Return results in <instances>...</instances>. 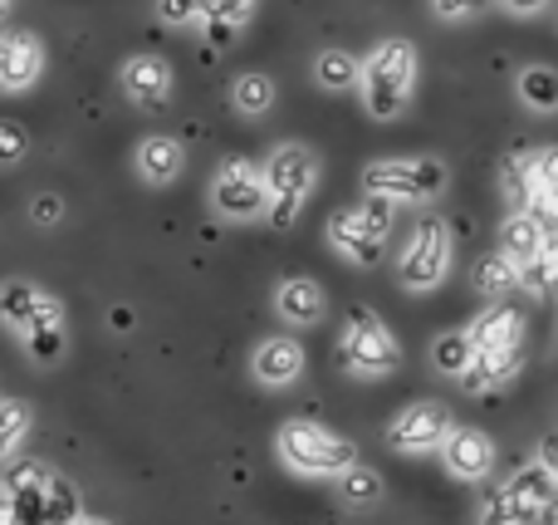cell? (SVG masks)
<instances>
[{
    "instance_id": "6da1fadb",
    "label": "cell",
    "mask_w": 558,
    "mask_h": 525,
    "mask_svg": "<svg viewBox=\"0 0 558 525\" xmlns=\"http://www.w3.org/2000/svg\"><path fill=\"white\" fill-rule=\"evenodd\" d=\"M0 324L25 344L35 363H59L69 349L64 305L35 281H5L0 285Z\"/></svg>"
},
{
    "instance_id": "7a4b0ae2",
    "label": "cell",
    "mask_w": 558,
    "mask_h": 525,
    "mask_svg": "<svg viewBox=\"0 0 558 525\" xmlns=\"http://www.w3.org/2000/svg\"><path fill=\"white\" fill-rule=\"evenodd\" d=\"M0 487H5V525H74L84 516L74 487L39 457L10 462Z\"/></svg>"
},
{
    "instance_id": "3957f363",
    "label": "cell",
    "mask_w": 558,
    "mask_h": 525,
    "mask_svg": "<svg viewBox=\"0 0 558 525\" xmlns=\"http://www.w3.org/2000/svg\"><path fill=\"white\" fill-rule=\"evenodd\" d=\"M357 88L373 123H392L412 104L416 88V49L412 39H377L367 59H357Z\"/></svg>"
},
{
    "instance_id": "277c9868",
    "label": "cell",
    "mask_w": 558,
    "mask_h": 525,
    "mask_svg": "<svg viewBox=\"0 0 558 525\" xmlns=\"http://www.w3.org/2000/svg\"><path fill=\"white\" fill-rule=\"evenodd\" d=\"M558 501V472H554V448L544 442L539 457L520 467L481 511V525H544Z\"/></svg>"
},
{
    "instance_id": "5b68a950",
    "label": "cell",
    "mask_w": 558,
    "mask_h": 525,
    "mask_svg": "<svg viewBox=\"0 0 558 525\" xmlns=\"http://www.w3.org/2000/svg\"><path fill=\"white\" fill-rule=\"evenodd\" d=\"M260 182H265V216H270V226L275 231H289L318 187V157L304 143H279L265 157Z\"/></svg>"
},
{
    "instance_id": "8992f818",
    "label": "cell",
    "mask_w": 558,
    "mask_h": 525,
    "mask_svg": "<svg viewBox=\"0 0 558 525\" xmlns=\"http://www.w3.org/2000/svg\"><path fill=\"white\" fill-rule=\"evenodd\" d=\"M275 452L289 472L299 477H343L348 467L357 462V448L348 438H338L333 428L308 418H289L284 428L275 432Z\"/></svg>"
},
{
    "instance_id": "52a82bcc",
    "label": "cell",
    "mask_w": 558,
    "mask_h": 525,
    "mask_svg": "<svg viewBox=\"0 0 558 525\" xmlns=\"http://www.w3.org/2000/svg\"><path fill=\"white\" fill-rule=\"evenodd\" d=\"M446 182H451V167L441 157H377L363 172V196H383L392 206H426L446 192Z\"/></svg>"
},
{
    "instance_id": "ba28073f",
    "label": "cell",
    "mask_w": 558,
    "mask_h": 525,
    "mask_svg": "<svg viewBox=\"0 0 558 525\" xmlns=\"http://www.w3.org/2000/svg\"><path fill=\"white\" fill-rule=\"evenodd\" d=\"M392 216H397L392 202H383V196H363V202L338 206V212L328 216V241H333V251L343 255V261L373 271V265L383 261V251H387Z\"/></svg>"
},
{
    "instance_id": "9c48e42d",
    "label": "cell",
    "mask_w": 558,
    "mask_h": 525,
    "mask_svg": "<svg viewBox=\"0 0 558 525\" xmlns=\"http://www.w3.org/2000/svg\"><path fill=\"white\" fill-rule=\"evenodd\" d=\"M451 226L441 222V216H422V222L412 226V236H407L402 255H397V285L412 295H426L436 290V285L451 275Z\"/></svg>"
},
{
    "instance_id": "30bf717a",
    "label": "cell",
    "mask_w": 558,
    "mask_h": 525,
    "mask_svg": "<svg viewBox=\"0 0 558 525\" xmlns=\"http://www.w3.org/2000/svg\"><path fill=\"white\" fill-rule=\"evenodd\" d=\"M338 363L353 379H387L402 363V344L392 339V330L373 310H353L343 334H338Z\"/></svg>"
},
{
    "instance_id": "8fae6325",
    "label": "cell",
    "mask_w": 558,
    "mask_h": 525,
    "mask_svg": "<svg viewBox=\"0 0 558 525\" xmlns=\"http://www.w3.org/2000/svg\"><path fill=\"white\" fill-rule=\"evenodd\" d=\"M211 206L226 222H255V216H265L260 167L245 163V157H226L211 177Z\"/></svg>"
},
{
    "instance_id": "7c38bea8",
    "label": "cell",
    "mask_w": 558,
    "mask_h": 525,
    "mask_svg": "<svg viewBox=\"0 0 558 525\" xmlns=\"http://www.w3.org/2000/svg\"><path fill=\"white\" fill-rule=\"evenodd\" d=\"M451 408L446 403H407L392 422H387V442L407 457H422V452H441L446 432H451Z\"/></svg>"
},
{
    "instance_id": "4fadbf2b",
    "label": "cell",
    "mask_w": 558,
    "mask_h": 525,
    "mask_svg": "<svg viewBox=\"0 0 558 525\" xmlns=\"http://www.w3.org/2000/svg\"><path fill=\"white\" fill-rule=\"evenodd\" d=\"M45 74V45L29 29H0V94H25Z\"/></svg>"
},
{
    "instance_id": "5bb4252c",
    "label": "cell",
    "mask_w": 558,
    "mask_h": 525,
    "mask_svg": "<svg viewBox=\"0 0 558 525\" xmlns=\"http://www.w3.org/2000/svg\"><path fill=\"white\" fill-rule=\"evenodd\" d=\"M123 94H128V104L133 108H147V114H153V108H167L172 104V64H167L162 55H133L123 64Z\"/></svg>"
},
{
    "instance_id": "9a60e30c",
    "label": "cell",
    "mask_w": 558,
    "mask_h": 525,
    "mask_svg": "<svg viewBox=\"0 0 558 525\" xmlns=\"http://www.w3.org/2000/svg\"><path fill=\"white\" fill-rule=\"evenodd\" d=\"M441 462L456 481H485L495 472V442L481 428H451L441 442Z\"/></svg>"
},
{
    "instance_id": "2e32d148",
    "label": "cell",
    "mask_w": 558,
    "mask_h": 525,
    "mask_svg": "<svg viewBox=\"0 0 558 525\" xmlns=\"http://www.w3.org/2000/svg\"><path fill=\"white\" fill-rule=\"evenodd\" d=\"M471 354H500V349H524V314L514 305L495 300L490 310H481L465 330Z\"/></svg>"
},
{
    "instance_id": "e0dca14e",
    "label": "cell",
    "mask_w": 558,
    "mask_h": 525,
    "mask_svg": "<svg viewBox=\"0 0 558 525\" xmlns=\"http://www.w3.org/2000/svg\"><path fill=\"white\" fill-rule=\"evenodd\" d=\"M251 373L265 389H289V383L304 373V344L294 334H270V339L255 344L251 354Z\"/></svg>"
},
{
    "instance_id": "ac0fdd59",
    "label": "cell",
    "mask_w": 558,
    "mask_h": 525,
    "mask_svg": "<svg viewBox=\"0 0 558 525\" xmlns=\"http://www.w3.org/2000/svg\"><path fill=\"white\" fill-rule=\"evenodd\" d=\"M275 310H279V320H289L294 330H308V324L324 320L328 295H324V285L308 281V275H289L275 290Z\"/></svg>"
},
{
    "instance_id": "d6986e66",
    "label": "cell",
    "mask_w": 558,
    "mask_h": 525,
    "mask_svg": "<svg viewBox=\"0 0 558 525\" xmlns=\"http://www.w3.org/2000/svg\"><path fill=\"white\" fill-rule=\"evenodd\" d=\"M554 251V236H549V222H539V216L530 212H510L500 226V255L510 265H524L534 261V255Z\"/></svg>"
},
{
    "instance_id": "ffe728a7",
    "label": "cell",
    "mask_w": 558,
    "mask_h": 525,
    "mask_svg": "<svg viewBox=\"0 0 558 525\" xmlns=\"http://www.w3.org/2000/svg\"><path fill=\"white\" fill-rule=\"evenodd\" d=\"M133 163H137V172H143V182L167 187V182H177V177H182L186 147L177 143V138H167V133H147L143 143H137Z\"/></svg>"
},
{
    "instance_id": "44dd1931",
    "label": "cell",
    "mask_w": 558,
    "mask_h": 525,
    "mask_svg": "<svg viewBox=\"0 0 558 525\" xmlns=\"http://www.w3.org/2000/svg\"><path fill=\"white\" fill-rule=\"evenodd\" d=\"M520 369H524V349L471 354V363H465V373L456 383H461L465 393H490V389H500V383H510Z\"/></svg>"
},
{
    "instance_id": "7402d4cb",
    "label": "cell",
    "mask_w": 558,
    "mask_h": 525,
    "mask_svg": "<svg viewBox=\"0 0 558 525\" xmlns=\"http://www.w3.org/2000/svg\"><path fill=\"white\" fill-rule=\"evenodd\" d=\"M255 15V0H202V20L196 25H206V35H211V45H231L235 29H245Z\"/></svg>"
},
{
    "instance_id": "603a6c76",
    "label": "cell",
    "mask_w": 558,
    "mask_h": 525,
    "mask_svg": "<svg viewBox=\"0 0 558 525\" xmlns=\"http://www.w3.org/2000/svg\"><path fill=\"white\" fill-rule=\"evenodd\" d=\"M530 216L554 226L558 216V153L554 147H539L534 153V202H530Z\"/></svg>"
},
{
    "instance_id": "cb8c5ba5",
    "label": "cell",
    "mask_w": 558,
    "mask_h": 525,
    "mask_svg": "<svg viewBox=\"0 0 558 525\" xmlns=\"http://www.w3.org/2000/svg\"><path fill=\"white\" fill-rule=\"evenodd\" d=\"M500 187H505V202H510L514 212H530V202H534V153L505 157Z\"/></svg>"
},
{
    "instance_id": "d4e9b609",
    "label": "cell",
    "mask_w": 558,
    "mask_h": 525,
    "mask_svg": "<svg viewBox=\"0 0 558 525\" xmlns=\"http://www.w3.org/2000/svg\"><path fill=\"white\" fill-rule=\"evenodd\" d=\"M231 108L245 118H260L275 108V79L270 74H241L231 84Z\"/></svg>"
},
{
    "instance_id": "484cf974",
    "label": "cell",
    "mask_w": 558,
    "mask_h": 525,
    "mask_svg": "<svg viewBox=\"0 0 558 525\" xmlns=\"http://www.w3.org/2000/svg\"><path fill=\"white\" fill-rule=\"evenodd\" d=\"M29 422H35V413H29L25 403L0 398V462H15V452L25 448V438H29Z\"/></svg>"
},
{
    "instance_id": "4316f807",
    "label": "cell",
    "mask_w": 558,
    "mask_h": 525,
    "mask_svg": "<svg viewBox=\"0 0 558 525\" xmlns=\"http://www.w3.org/2000/svg\"><path fill=\"white\" fill-rule=\"evenodd\" d=\"M314 79L328 94H343V88L357 84V55H348V49H324V55L314 59Z\"/></svg>"
},
{
    "instance_id": "83f0119b",
    "label": "cell",
    "mask_w": 558,
    "mask_h": 525,
    "mask_svg": "<svg viewBox=\"0 0 558 525\" xmlns=\"http://www.w3.org/2000/svg\"><path fill=\"white\" fill-rule=\"evenodd\" d=\"M471 285L485 295V300H505V295L514 290V265L505 261L500 251L481 255V261H475V271H471Z\"/></svg>"
},
{
    "instance_id": "f1b7e54d",
    "label": "cell",
    "mask_w": 558,
    "mask_h": 525,
    "mask_svg": "<svg viewBox=\"0 0 558 525\" xmlns=\"http://www.w3.org/2000/svg\"><path fill=\"white\" fill-rule=\"evenodd\" d=\"M520 98L530 108H539V114L558 108V74H554V69H544V64L520 69Z\"/></svg>"
},
{
    "instance_id": "f546056e",
    "label": "cell",
    "mask_w": 558,
    "mask_h": 525,
    "mask_svg": "<svg viewBox=\"0 0 558 525\" xmlns=\"http://www.w3.org/2000/svg\"><path fill=\"white\" fill-rule=\"evenodd\" d=\"M333 481H338V491H343L348 506H373V501H383V477H377L373 467H363V462H353V467Z\"/></svg>"
},
{
    "instance_id": "4dcf8cb0",
    "label": "cell",
    "mask_w": 558,
    "mask_h": 525,
    "mask_svg": "<svg viewBox=\"0 0 558 525\" xmlns=\"http://www.w3.org/2000/svg\"><path fill=\"white\" fill-rule=\"evenodd\" d=\"M432 363H436V373H446V379H461L465 363H471V339H465V330L441 334V339L432 344Z\"/></svg>"
},
{
    "instance_id": "1f68e13d",
    "label": "cell",
    "mask_w": 558,
    "mask_h": 525,
    "mask_svg": "<svg viewBox=\"0 0 558 525\" xmlns=\"http://www.w3.org/2000/svg\"><path fill=\"white\" fill-rule=\"evenodd\" d=\"M514 285H520L524 295H534V300H549V290H554V251L514 265Z\"/></svg>"
},
{
    "instance_id": "d6a6232c",
    "label": "cell",
    "mask_w": 558,
    "mask_h": 525,
    "mask_svg": "<svg viewBox=\"0 0 558 525\" xmlns=\"http://www.w3.org/2000/svg\"><path fill=\"white\" fill-rule=\"evenodd\" d=\"M25 153H29V133H25V123H15V118H0V167L25 163Z\"/></svg>"
},
{
    "instance_id": "836d02e7",
    "label": "cell",
    "mask_w": 558,
    "mask_h": 525,
    "mask_svg": "<svg viewBox=\"0 0 558 525\" xmlns=\"http://www.w3.org/2000/svg\"><path fill=\"white\" fill-rule=\"evenodd\" d=\"M157 15H162V25L186 29L202 20V0H157Z\"/></svg>"
},
{
    "instance_id": "e575fe53",
    "label": "cell",
    "mask_w": 558,
    "mask_h": 525,
    "mask_svg": "<svg viewBox=\"0 0 558 525\" xmlns=\"http://www.w3.org/2000/svg\"><path fill=\"white\" fill-rule=\"evenodd\" d=\"M490 0H432V15L446 20V25H461V20H475Z\"/></svg>"
},
{
    "instance_id": "d590c367",
    "label": "cell",
    "mask_w": 558,
    "mask_h": 525,
    "mask_svg": "<svg viewBox=\"0 0 558 525\" xmlns=\"http://www.w3.org/2000/svg\"><path fill=\"white\" fill-rule=\"evenodd\" d=\"M59 216H64V202H59L54 192H39L35 202H29V222L35 226H54Z\"/></svg>"
},
{
    "instance_id": "8d00e7d4",
    "label": "cell",
    "mask_w": 558,
    "mask_h": 525,
    "mask_svg": "<svg viewBox=\"0 0 558 525\" xmlns=\"http://www.w3.org/2000/svg\"><path fill=\"white\" fill-rule=\"evenodd\" d=\"M505 10H510L514 20H534V15H544L549 10V0H500Z\"/></svg>"
},
{
    "instance_id": "74e56055",
    "label": "cell",
    "mask_w": 558,
    "mask_h": 525,
    "mask_svg": "<svg viewBox=\"0 0 558 525\" xmlns=\"http://www.w3.org/2000/svg\"><path fill=\"white\" fill-rule=\"evenodd\" d=\"M74 525H108V521H104V516H78Z\"/></svg>"
},
{
    "instance_id": "f35d334b",
    "label": "cell",
    "mask_w": 558,
    "mask_h": 525,
    "mask_svg": "<svg viewBox=\"0 0 558 525\" xmlns=\"http://www.w3.org/2000/svg\"><path fill=\"white\" fill-rule=\"evenodd\" d=\"M10 5H15V0H0V20H10Z\"/></svg>"
},
{
    "instance_id": "ab89813d",
    "label": "cell",
    "mask_w": 558,
    "mask_h": 525,
    "mask_svg": "<svg viewBox=\"0 0 558 525\" xmlns=\"http://www.w3.org/2000/svg\"><path fill=\"white\" fill-rule=\"evenodd\" d=\"M0 525H5V487H0Z\"/></svg>"
}]
</instances>
